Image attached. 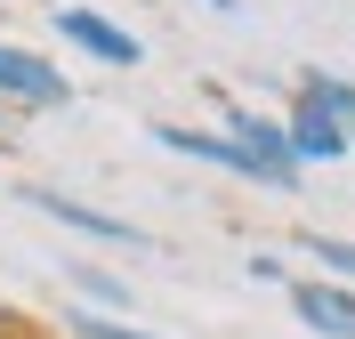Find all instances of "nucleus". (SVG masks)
<instances>
[{"label": "nucleus", "instance_id": "11", "mask_svg": "<svg viewBox=\"0 0 355 339\" xmlns=\"http://www.w3.org/2000/svg\"><path fill=\"white\" fill-rule=\"evenodd\" d=\"M210 8H218V17H234V0H210Z\"/></svg>", "mask_w": 355, "mask_h": 339}, {"label": "nucleus", "instance_id": "8", "mask_svg": "<svg viewBox=\"0 0 355 339\" xmlns=\"http://www.w3.org/2000/svg\"><path fill=\"white\" fill-rule=\"evenodd\" d=\"M65 331H81V339H154V331H137V323H121V315H89V307H73Z\"/></svg>", "mask_w": 355, "mask_h": 339}, {"label": "nucleus", "instance_id": "6", "mask_svg": "<svg viewBox=\"0 0 355 339\" xmlns=\"http://www.w3.org/2000/svg\"><path fill=\"white\" fill-rule=\"evenodd\" d=\"M283 130H291V154H299V170H307V162H339V154L355 146V137L339 130L331 113H323V105H307V97H299V113H291Z\"/></svg>", "mask_w": 355, "mask_h": 339}, {"label": "nucleus", "instance_id": "7", "mask_svg": "<svg viewBox=\"0 0 355 339\" xmlns=\"http://www.w3.org/2000/svg\"><path fill=\"white\" fill-rule=\"evenodd\" d=\"M299 97H307V105H323L339 130L355 137V81H339V73H307V89H299Z\"/></svg>", "mask_w": 355, "mask_h": 339}, {"label": "nucleus", "instance_id": "3", "mask_svg": "<svg viewBox=\"0 0 355 339\" xmlns=\"http://www.w3.org/2000/svg\"><path fill=\"white\" fill-rule=\"evenodd\" d=\"M17 202H33V210H41V218L73 226V234H97V243H121V250H146V234H137L130 218H113V210H89V202H73V194H49V186H24Z\"/></svg>", "mask_w": 355, "mask_h": 339}, {"label": "nucleus", "instance_id": "1", "mask_svg": "<svg viewBox=\"0 0 355 339\" xmlns=\"http://www.w3.org/2000/svg\"><path fill=\"white\" fill-rule=\"evenodd\" d=\"M226 137H234V146H243L250 162H259V178L266 186H299V154H291V130L283 121H259V113H226Z\"/></svg>", "mask_w": 355, "mask_h": 339}, {"label": "nucleus", "instance_id": "4", "mask_svg": "<svg viewBox=\"0 0 355 339\" xmlns=\"http://www.w3.org/2000/svg\"><path fill=\"white\" fill-rule=\"evenodd\" d=\"M49 24H57V33H65V41L81 49V57H97V65H137V57H146V49H137V33L105 24L97 8H57Z\"/></svg>", "mask_w": 355, "mask_h": 339}, {"label": "nucleus", "instance_id": "10", "mask_svg": "<svg viewBox=\"0 0 355 339\" xmlns=\"http://www.w3.org/2000/svg\"><path fill=\"white\" fill-rule=\"evenodd\" d=\"M73 283H81L89 299H105V307H130V283H105V275H81V267H73Z\"/></svg>", "mask_w": 355, "mask_h": 339}, {"label": "nucleus", "instance_id": "2", "mask_svg": "<svg viewBox=\"0 0 355 339\" xmlns=\"http://www.w3.org/2000/svg\"><path fill=\"white\" fill-rule=\"evenodd\" d=\"M0 97H8V105H41V113H49V105H65V97H73V81L49 65V57L0 41Z\"/></svg>", "mask_w": 355, "mask_h": 339}, {"label": "nucleus", "instance_id": "5", "mask_svg": "<svg viewBox=\"0 0 355 339\" xmlns=\"http://www.w3.org/2000/svg\"><path fill=\"white\" fill-rule=\"evenodd\" d=\"M291 307H299V323L323 339H355V291L347 283H291Z\"/></svg>", "mask_w": 355, "mask_h": 339}, {"label": "nucleus", "instance_id": "9", "mask_svg": "<svg viewBox=\"0 0 355 339\" xmlns=\"http://www.w3.org/2000/svg\"><path fill=\"white\" fill-rule=\"evenodd\" d=\"M307 250H315L331 275H347V283H355V243H339V234H307Z\"/></svg>", "mask_w": 355, "mask_h": 339}]
</instances>
